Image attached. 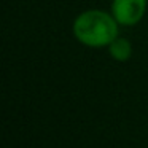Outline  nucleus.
I'll use <instances>...</instances> for the list:
<instances>
[{"mask_svg":"<svg viewBox=\"0 0 148 148\" xmlns=\"http://www.w3.org/2000/svg\"><path fill=\"white\" fill-rule=\"evenodd\" d=\"M72 34L78 43L88 48H108L119 35V24L110 11L86 10L81 11L72 23Z\"/></svg>","mask_w":148,"mask_h":148,"instance_id":"obj_1","label":"nucleus"},{"mask_svg":"<svg viewBox=\"0 0 148 148\" xmlns=\"http://www.w3.org/2000/svg\"><path fill=\"white\" fill-rule=\"evenodd\" d=\"M148 0H112L110 13L119 26L131 27L138 24L147 13Z\"/></svg>","mask_w":148,"mask_h":148,"instance_id":"obj_2","label":"nucleus"},{"mask_svg":"<svg viewBox=\"0 0 148 148\" xmlns=\"http://www.w3.org/2000/svg\"><path fill=\"white\" fill-rule=\"evenodd\" d=\"M108 54L116 62H127L132 58V43L126 37L118 35L108 45Z\"/></svg>","mask_w":148,"mask_h":148,"instance_id":"obj_3","label":"nucleus"}]
</instances>
